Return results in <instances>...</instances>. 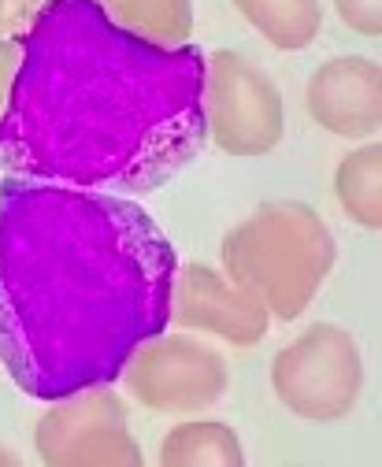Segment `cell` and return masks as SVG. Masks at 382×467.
Listing matches in <instances>:
<instances>
[{
  "mask_svg": "<svg viewBox=\"0 0 382 467\" xmlns=\"http://www.w3.org/2000/svg\"><path fill=\"white\" fill-rule=\"evenodd\" d=\"M175 245L127 193L0 182V364L34 400L112 386L168 330Z\"/></svg>",
  "mask_w": 382,
  "mask_h": 467,
  "instance_id": "cell-1",
  "label": "cell"
},
{
  "mask_svg": "<svg viewBox=\"0 0 382 467\" xmlns=\"http://www.w3.org/2000/svg\"><path fill=\"white\" fill-rule=\"evenodd\" d=\"M0 115V171L112 193L168 186L204 149V52L152 45L100 0H45Z\"/></svg>",
  "mask_w": 382,
  "mask_h": 467,
  "instance_id": "cell-2",
  "label": "cell"
},
{
  "mask_svg": "<svg viewBox=\"0 0 382 467\" xmlns=\"http://www.w3.org/2000/svg\"><path fill=\"white\" fill-rule=\"evenodd\" d=\"M223 275L271 319H301L338 264V242L305 201H263L220 245Z\"/></svg>",
  "mask_w": 382,
  "mask_h": 467,
  "instance_id": "cell-3",
  "label": "cell"
},
{
  "mask_svg": "<svg viewBox=\"0 0 382 467\" xmlns=\"http://www.w3.org/2000/svg\"><path fill=\"white\" fill-rule=\"evenodd\" d=\"M271 393L290 416L308 423L346 420L364 393V357L338 323H312L271 360Z\"/></svg>",
  "mask_w": 382,
  "mask_h": 467,
  "instance_id": "cell-4",
  "label": "cell"
},
{
  "mask_svg": "<svg viewBox=\"0 0 382 467\" xmlns=\"http://www.w3.org/2000/svg\"><path fill=\"white\" fill-rule=\"evenodd\" d=\"M204 141L227 156H267L286 138V100L263 67L238 48L204 56Z\"/></svg>",
  "mask_w": 382,
  "mask_h": 467,
  "instance_id": "cell-5",
  "label": "cell"
},
{
  "mask_svg": "<svg viewBox=\"0 0 382 467\" xmlns=\"http://www.w3.org/2000/svg\"><path fill=\"white\" fill-rule=\"evenodd\" d=\"M119 379L127 393L156 416H201L231 389V368L215 345L193 330H171L145 337Z\"/></svg>",
  "mask_w": 382,
  "mask_h": 467,
  "instance_id": "cell-6",
  "label": "cell"
},
{
  "mask_svg": "<svg viewBox=\"0 0 382 467\" xmlns=\"http://www.w3.org/2000/svg\"><path fill=\"white\" fill-rule=\"evenodd\" d=\"M34 452L48 467H141L127 400L108 386H86L48 400L34 427Z\"/></svg>",
  "mask_w": 382,
  "mask_h": 467,
  "instance_id": "cell-7",
  "label": "cell"
},
{
  "mask_svg": "<svg viewBox=\"0 0 382 467\" xmlns=\"http://www.w3.org/2000/svg\"><path fill=\"white\" fill-rule=\"evenodd\" d=\"M168 323H175L179 330L227 341L234 348H253L271 330V316L263 312V305L208 264L175 267Z\"/></svg>",
  "mask_w": 382,
  "mask_h": 467,
  "instance_id": "cell-8",
  "label": "cell"
},
{
  "mask_svg": "<svg viewBox=\"0 0 382 467\" xmlns=\"http://www.w3.org/2000/svg\"><path fill=\"white\" fill-rule=\"evenodd\" d=\"M312 123L346 141H371L382 127V67L367 56H335L305 82Z\"/></svg>",
  "mask_w": 382,
  "mask_h": 467,
  "instance_id": "cell-9",
  "label": "cell"
},
{
  "mask_svg": "<svg viewBox=\"0 0 382 467\" xmlns=\"http://www.w3.org/2000/svg\"><path fill=\"white\" fill-rule=\"evenodd\" d=\"M156 463L163 467H242L245 445L227 420H190L175 423L160 441Z\"/></svg>",
  "mask_w": 382,
  "mask_h": 467,
  "instance_id": "cell-10",
  "label": "cell"
},
{
  "mask_svg": "<svg viewBox=\"0 0 382 467\" xmlns=\"http://www.w3.org/2000/svg\"><path fill=\"white\" fill-rule=\"evenodd\" d=\"M231 5L279 52H305L323 34V0H231Z\"/></svg>",
  "mask_w": 382,
  "mask_h": 467,
  "instance_id": "cell-11",
  "label": "cell"
},
{
  "mask_svg": "<svg viewBox=\"0 0 382 467\" xmlns=\"http://www.w3.org/2000/svg\"><path fill=\"white\" fill-rule=\"evenodd\" d=\"M335 201L360 230H371V234L382 230V145L378 141H364L360 149L338 160Z\"/></svg>",
  "mask_w": 382,
  "mask_h": 467,
  "instance_id": "cell-12",
  "label": "cell"
},
{
  "mask_svg": "<svg viewBox=\"0 0 382 467\" xmlns=\"http://www.w3.org/2000/svg\"><path fill=\"white\" fill-rule=\"evenodd\" d=\"M108 19L152 45H186L193 37V0H100Z\"/></svg>",
  "mask_w": 382,
  "mask_h": 467,
  "instance_id": "cell-13",
  "label": "cell"
},
{
  "mask_svg": "<svg viewBox=\"0 0 382 467\" xmlns=\"http://www.w3.org/2000/svg\"><path fill=\"white\" fill-rule=\"evenodd\" d=\"M338 23L360 37H382V0H331Z\"/></svg>",
  "mask_w": 382,
  "mask_h": 467,
  "instance_id": "cell-14",
  "label": "cell"
},
{
  "mask_svg": "<svg viewBox=\"0 0 382 467\" xmlns=\"http://www.w3.org/2000/svg\"><path fill=\"white\" fill-rule=\"evenodd\" d=\"M41 8L45 0H0V37H19Z\"/></svg>",
  "mask_w": 382,
  "mask_h": 467,
  "instance_id": "cell-15",
  "label": "cell"
},
{
  "mask_svg": "<svg viewBox=\"0 0 382 467\" xmlns=\"http://www.w3.org/2000/svg\"><path fill=\"white\" fill-rule=\"evenodd\" d=\"M19 37H0V115H5V108H8L12 82H15V71H19V56H23Z\"/></svg>",
  "mask_w": 382,
  "mask_h": 467,
  "instance_id": "cell-16",
  "label": "cell"
},
{
  "mask_svg": "<svg viewBox=\"0 0 382 467\" xmlns=\"http://www.w3.org/2000/svg\"><path fill=\"white\" fill-rule=\"evenodd\" d=\"M0 463H19V456H15V452H8L5 445H0Z\"/></svg>",
  "mask_w": 382,
  "mask_h": 467,
  "instance_id": "cell-17",
  "label": "cell"
}]
</instances>
